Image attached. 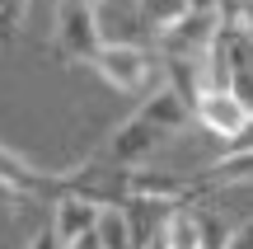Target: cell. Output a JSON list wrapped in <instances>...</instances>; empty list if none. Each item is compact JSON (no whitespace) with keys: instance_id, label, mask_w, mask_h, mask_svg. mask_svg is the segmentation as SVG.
<instances>
[{"instance_id":"obj_1","label":"cell","mask_w":253,"mask_h":249,"mask_svg":"<svg viewBox=\"0 0 253 249\" xmlns=\"http://www.w3.org/2000/svg\"><path fill=\"white\" fill-rule=\"evenodd\" d=\"M155 43H108L99 56L89 61V71L99 75L108 90L118 94H150L164 80V56H155Z\"/></svg>"},{"instance_id":"obj_2","label":"cell","mask_w":253,"mask_h":249,"mask_svg":"<svg viewBox=\"0 0 253 249\" xmlns=\"http://www.w3.org/2000/svg\"><path fill=\"white\" fill-rule=\"evenodd\" d=\"M52 47H56L61 61L89 66L94 56L108 47V33H103V9H99V5H80V0H56Z\"/></svg>"},{"instance_id":"obj_3","label":"cell","mask_w":253,"mask_h":249,"mask_svg":"<svg viewBox=\"0 0 253 249\" xmlns=\"http://www.w3.org/2000/svg\"><path fill=\"white\" fill-rule=\"evenodd\" d=\"M164 141H169V132H160L155 122H145V118H136V113H131V118H122L118 127L108 132V141H103V150H99V165L136 169V165H145Z\"/></svg>"},{"instance_id":"obj_4","label":"cell","mask_w":253,"mask_h":249,"mask_svg":"<svg viewBox=\"0 0 253 249\" xmlns=\"http://www.w3.org/2000/svg\"><path fill=\"white\" fill-rule=\"evenodd\" d=\"M0 179L14 184L28 202H56V198L66 193V174H52V169L33 165L28 155H19V150L5 146V141H0Z\"/></svg>"},{"instance_id":"obj_5","label":"cell","mask_w":253,"mask_h":249,"mask_svg":"<svg viewBox=\"0 0 253 249\" xmlns=\"http://www.w3.org/2000/svg\"><path fill=\"white\" fill-rule=\"evenodd\" d=\"M253 122V108L239 99L235 90H207L197 103V127H207L211 137H220L225 146H235L244 137V127Z\"/></svg>"},{"instance_id":"obj_6","label":"cell","mask_w":253,"mask_h":249,"mask_svg":"<svg viewBox=\"0 0 253 249\" xmlns=\"http://www.w3.org/2000/svg\"><path fill=\"white\" fill-rule=\"evenodd\" d=\"M136 118L155 122L160 132H169V137H173V132H183V127H192V122H197V108H192V103L183 99L173 85H164V80H160L141 103H136Z\"/></svg>"},{"instance_id":"obj_7","label":"cell","mask_w":253,"mask_h":249,"mask_svg":"<svg viewBox=\"0 0 253 249\" xmlns=\"http://www.w3.org/2000/svg\"><path fill=\"white\" fill-rule=\"evenodd\" d=\"M99 221H103V202H94V198H84V193H61L52 202V226H56L61 240H75V235H84V231H99Z\"/></svg>"},{"instance_id":"obj_8","label":"cell","mask_w":253,"mask_h":249,"mask_svg":"<svg viewBox=\"0 0 253 249\" xmlns=\"http://www.w3.org/2000/svg\"><path fill=\"white\" fill-rule=\"evenodd\" d=\"M192 207H197V202H192ZM197 231H202V245H207V249H230L239 226H230L216 207H197Z\"/></svg>"},{"instance_id":"obj_9","label":"cell","mask_w":253,"mask_h":249,"mask_svg":"<svg viewBox=\"0 0 253 249\" xmlns=\"http://www.w3.org/2000/svg\"><path fill=\"white\" fill-rule=\"evenodd\" d=\"M99 235L108 249H136V235H131V221H126L122 207H103V221H99Z\"/></svg>"},{"instance_id":"obj_10","label":"cell","mask_w":253,"mask_h":249,"mask_svg":"<svg viewBox=\"0 0 253 249\" xmlns=\"http://www.w3.org/2000/svg\"><path fill=\"white\" fill-rule=\"evenodd\" d=\"M28 5H33V0H0V43H9V38L19 33Z\"/></svg>"},{"instance_id":"obj_11","label":"cell","mask_w":253,"mask_h":249,"mask_svg":"<svg viewBox=\"0 0 253 249\" xmlns=\"http://www.w3.org/2000/svg\"><path fill=\"white\" fill-rule=\"evenodd\" d=\"M24 202H28V198L19 193L14 184H5V179H0V226H5V221H14V212H19Z\"/></svg>"},{"instance_id":"obj_12","label":"cell","mask_w":253,"mask_h":249,"mask_svg":"<svg viewBox=\"0 0 253 249\" xmlns=\"http://www.w3.org/2000/svg\"><path fill=\"white\" fill-rule=\"evenodd\" d=\"M28 249H66V240H61V235H56V226L47 221L42 231H38L33 240H28Z\"/></svg>"},{"instance_id":"obj_13","label":"cell","mask_w":253,"mask_h":249,"mask_svg":"<svg viewBox=\"0 0 253 249\" xmlns=\"http://www.w3.org/2000/svg\"><path fill=\"white\" fill-rule=\"evenodd\" d=\"M66 249H108V245H103L99 231H84V235H75V240H66Z\"/></svg>"},{"instance_id":"obj_14","label":"cell","mask_w":253,"mask_h":249,"mask_svg":"<svg viewBox=\"0 0 253 249\" xmlns=\"http://www.w3.org/2000/svg\"><path fill=\"white\" fill-rule=\"evenodd\" d=\"M230 249H253V216H249V221L235 231V245H230Z\"/></svg>"},{"instance_id":"obj_15","label":"cell","mask_w":253,"mask_h":249,"mask_svg":"<svg viewBox=\"0 0 253 249\" xmlns=\"http://www.w3.org/2000/svg\"><path fill=\"white\" fill-rule=\"evenodd\" d=\"M145 249H173V245H169V231H160V235H155V240L145 245Z\"/></svg>"}]
</instances>
